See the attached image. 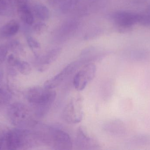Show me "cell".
<instances>
[{
  "instance_id": "obj_13",
  "label": "cell",
  "mask_w": 150,
  "mask_h": 150,
  "mask_svg": "<svg viewBox=\"0 0 150 150\" xmlns=\"http://www.w3.org/2000/svg\"><path fill=\"white\" fill-rule=\"evenodd\" d=\"M16 68L17 70L24 75H28L30 74L32 68L28 62L18 60L16 64Z\"/></svg>"
},
{
  "instance_id": "obj_22",
  "label": "cell",
  "mask_w": 150,
  "mask_h": 150,
  "mask_svg": "<svg viewBox=\"0 0 150 150\" xmlns=\"http://www.w3.org/2000/svg\"><path fill=\"white\" fill-rule=\"evenodd\" d=\"M17 7L23 4H28L27 0H14Z\"/></svg>"
},
{
  "instance_id": "obj_21",
  "label": "cell",
  "mask_w": 150,
  "mask_h": 150,
  "mask_svg": "<svg viewBox=\"0 0 150 150\" xmlns=\"http://www.w3.org/2000/svg\"><path fill=\"white\" fill-rule=\"evenodd\" d=\"M67 0H47L49 4L54 6H62Z\"/></svg>"
},
{
  "instance_id": "obj_12",
  "label": "cell",
  "mask_w": 150,
  "mask_h": 150,
  "mask_svg": "<svg viewBox=\"0 0 150 150\" xmlns=\"http://www.w3.org/2000/svg\"><path fill=\"white\" fill-rule=\"evenodd\" d=\"M33 11L36 16L40 20L45 21L49 18L50 16L49 10L45 5L37 4L34 6Z\"/></svg>"
},
{
  "instance_id": "obj_16",
  "label": "cell",
  "mask_w": 150,
  "mask_h": 150,
  "mask_svg": "<svg viewBox=\"0 0 150 150\" xmlns=\"http://www.w3.org/2000/svg\"><path fill=\"white\" fill-rule=\"evenodd\" d=\"M27 42L30 47L32 49H38L40 48V45L39 42L33 37L30 36L27 37Z\"/></svg>"
},
{
  "instance_id": "obj_8",
  "label": "cell",
  "mask_w": 150,
  "mask_h": 150,
  "mask_svg": "<svg viewBox=\"0 0 150 150\" xmlns=\"http://www.w3.org/2000/svg\"><path fill=\"white\" fill-rule=\"evenodd\" d=\"M76 145L80 150L94 149L99 147L98 141L88 135L81 127L79 128L77 131Z\"/></svg>"
},
{
  "instance_id": "obj_1",
  "label": "cell",
  "mask_w": 150,
  "mask_h": 150,
  "mask_svg": "<svg viewBox=\"0 0 150 150\" xmlns=\"http://www.w3.org/2000/svg\"><path fill=\"white\" fill-rule=\"evenodd\" d=\"M27 100L35 107L36 115L39 118L44 117L49 112L56 97V92L45 87L34 86L26 92Z\"/></svg>"
},
{
  "instance_id": "obj_24",
  "label": "cell",
  "mask_w": 150,
  "mask_h": 150,
  "mask_svg": "<svg viewBox=\"0 0 150 150\" xmlns=\"http://www.w3.org/2000/svg\"><path fill=\"white\" fill-rule=\"evenodd\" d=\"M146 13L150 14V5L146 9Z\"/></svg>"
},
{
  "instance_id": "obj_5",
  "label": "cell",
  "mask_w": 150,
  "mask_h": 150,
  "mask_svg": "<svg viewBox=\"0 0 150 150\" xmlns=\"http://www.w3.org/2000/svg\"><path fill=\"white\" fill-rule=\"evenodd\" d=\"M80 65L81 63L79 60L69 63L56 75L46 81L44 87L48 90H53L59 86L65 80L76 71Z\"/></svg>"
},
{
  "instance_id": "obj_18",
  "label": "cell",
  "mask_w": 150,
  "mask_h": 150,
  "mask_svg": "<svg viewBox=\"0 0 150 150\" xmlns=\"http://www.w3.org/2000/svg\"><path fill=\"white\" fill-rule=\"evenodd\" d=\"M8 48L7 46L4 45H0V64L2 63L8 53Z\"/></svg>"
},
{
  "instance_id": "obj_14",
  "label": "cell",
  "mask_w": 150,
  "mask_h": 150,
  "mask_svg": "<svg viewBox=\"0 0 150 150\" xmlns=\"http://www.w3.org/2000/svg\"><path fill=\"white\" fill-rule=\"evenodd\" d=\"M138 23L144 26H150V14L147 13L139 14Z\"/></svg>"
},
{
  "instance_id": "obj_15",
  "label": "cell",
  "mask_w": 150,
  "mask_h": 150,
  "mask_svg": "<svg viewBox=\"0 0 150 150\" xmlns=\"http://www.w3.org/2000/svg\"><path fill=\"white\" fill-rule=\"evenodd\" d=\"M8 49H10L15 53H22L23 52V48L21 45L17 41H13L9 44L8 46H7Z\"/></svg>"
},
{
  "instance_id": "obj_4",
  "label": "cell",
  "mask_w": 150,
  "mask_h": 150,
  "mask_svg": "<svg viewBox=\"0 0 150 150\" xmlns=\"http://www.w3.org/2000/svg\"><path fill=\"white\" fill-rule=\"evenodd\" d=\"M96 66L93 63L86 64L76 75L74 78V85L78 91H82L95 77Z\"/></svg>"
},
{
  "instance_id": "obj_9",
  "label": "cell",
  "mask_w": 150,
  "mask_h": 150,
  "mask_svg": "<svg viewBox=\"0 0 150 150\" xmlns=\"http://www.w3.org/2000/svg\"><path fill=\"white\" fill-rule=\"evenodd\" d=\"M61 52L60 48H53L46 53L45 55L38 58L39 64L40 65L39 69L44 70L47 69V65L53 62L59 55Z\"/></svg>"
},
{
  "instance_id": "obj_19",
  "label": "cell",
  "mask_w": 150,
  "mask_h": 150,
  "mask_svg": "<svg viewBox=\"0 0 150 150\" xmlns=\"http://www.w3.org/2000/svg\"><path fill=\"white\" fill-rule=\"evenodd\" d=\"M46 26V24L44 23H38L33 26V31L36 33L39 34L45 29Z\"/></svg>"
},
{
  "instance_id": "obj_23",
  "label": "cell",
  "mask_w": 150,
  "mask_h": 150,
  "mask_svg": "<svg viewBox=\"0 0 150 150\" xmlns=\"http://www.w3.org/2000/svg\"><path fill=\"white\" fill-rule=\"evenodd\" d=\"M4 145V139H0V150L2 149Z\"/></svg>"
},
{
  "instance_id": "obj_20",
  "label": "cell",
  "mask_w": 150,
  "mask_h": 150,
  "mask_svg": "<svg viewBox=\"0 0 150 150\" xmlns=\"http://www.w3.org/2000/svg\"><path fill=\"white\" fill-rule=\"evenodd\" d=\"M19 59H17L13 54L9 55L7 58V62L9 65L16 67V64Z\"/></svg>"
},
{
  "instance_id": "obj_17",
  "label": "cell",
  "mask_w": 150,
  "mask_h": 150,
  "mask_svg": "<svg viewBox=\"0 0 150 150\" xmlns=\"http://www.w3.org/2000/svg\"><path fill=\"white\" fill-rule=\"evenodd\" d=\"M11 0H0V13L7 11L11 7Z\"/></svg>"
},
{
  "instance_id": "obj_10",
  "label": "cell",
  "mask_w": 150,
  "mask_h": 150,
  "mask_svg": "<svg viewBox=\"0 0 150 150\" xmlns=\"http://www.w3.org/2000/svg\"><path fill=\"white\" fill-rule=\"evenodd\" d=\"M20 28L18 22L12 20L0 28V37L8 38L12 37L17 33Z\"/></svg>"
},
{
  "instance_id": "obj_6",
  "label": "cell",
  "mask_w": 150,
  "mask_h": 150,
  "mask_svg": "<svg viewBox=\"0 0 150 150\" xmlns=\"http://www.w3.org/2000/svg\"><path fill=\"white\" fill-rule=\"evenodd\" d=\"M139 14L127 11H117L112 15V18L120 28L128 29L138 23Z\"/></svg>"
},
{
  "instance_id": "obj_7",
  "label": "cell",
  "mask_w": 150,
  "mask_h": 150,
  "mask_svg": "<svg viewBox=\"0 0 150 150\" xmlns=\"http://www.w3.org/2000/svg\"><path fill=\"white\" fill-rule=\"evenodd\" d=\"M8 112L10 119L14 125H19L29 122L30 111L24 105L18 103L13 104L10 107Z\"/></svg>"
},
{
  "instance_id": "obj_2",
  "label": "cell",
  "mask_w": 150,
  "mask_h": 150,
  "mask_svg": "<svg viewBox=\"0 0 150 150\" xmlns=\"http://www.w3.org/2000/svg\"><path fill=\"white\" fill-rule=\"evenodd\" d=\"M40 132L42 136L43 144L53 149L71 150L73 143L68 133L57 127L40 125Z\"/></svg>"
},
{
  "instance_id": "obj_3",
  "label": "cell",
  "mask_w": 150,
  "mask_h": 150,
  "mask_svg": "<svg viewBox=\"0 0 150 150\" xmlns=\"http://www.w3.org/2000/svg\"><path fill=\"white\" fill-rule=\"evenodd\" d=\"M83 99L80 96L73 97L69 101L62 112V118L69 124H77L82 121L83 115Z\"/></svg>"
},
{
  "instance_id": "obj_11",
  "label": "cell",
  "mask_w": 150,
  "mask_h": 150,
  "mask_svg": "<svg viewBox=\"0 0 150 150\" xmlns=\"http://www.w3.org/2000/svg\"><path fill=\"white\" fill-rule=\"evenodd\" d=\"M17 8L18 16L22 21L28 25H32L34 22V18L28 4L18 6Z\"/></svg>"
}]
</instances>
